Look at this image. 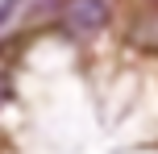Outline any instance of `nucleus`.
<instances>
[{"label": "nucleus", "mask_w": 158, "mask_h": 154, "mask_svg": "<svg viewBox=\"0 0 158 154\" xmlns=\"http://www.w3.org/2000/svg\"><path fill=\"white\" fill-rule=\"evenodd\" d=\"M108 21H112L108 0H63L58 4V29L71 38H96L108 29Z\"/></svg>", "instance_id": "f257e3e1"}, {"label": "nucleus", "mask_w": 158, "mask_h": 154, "mask_svg": "<svg viewBox=\"0 0 158 154\" xmlns=\"http://www.w3.org/2000/svg\"><path fill=\"white\" fill-rule=\"evenodd\" d=\"M129 42L142 50H158V13L150 8V13H142V21L129 25Z\"/></svg>", "instance_id": "f03ea898"}, {"label": "nucleus", "mask_w": 158, "mask_h": 154, "mask_svg": "<svg viewBox=\"0 0 158 154\" xmlns=\"http://www.w3.org/2000/svg\"><path fill=\"white\" fill-rule=\"evenodd\" d=\"M4 100H8V79L0 75V104H4Z\"/></svg>", "instance_id": "7ed1b4c3"}, {"label": "nucleus", "mask_w": 158, "mask_h": 154, "mask_svg": "<svg viewBox=\"0 0 158 154\" xmlns=\"http://www.w3.org/2000/svg\"><path fill=\"white\" fill-rule=\"evenodd\" d=\"M146 4H150V8H154V4H158V0H146Z\"/></svg>", "instance_id": "20e7f679"}]
</instances>
